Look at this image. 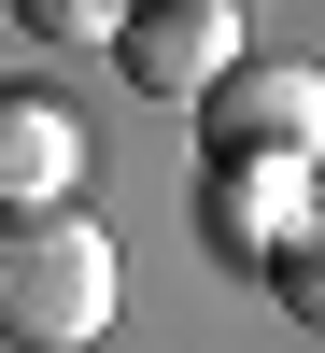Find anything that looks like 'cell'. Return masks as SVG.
<instances>
[{
	"mask_svg": "<svg viewBox=\"0 0 325 353\" xmlns=\"http://www.w3.org/2000/svg\"><path fill=\"white\" fill-rule=\"evenodd\" d=\"M128 311V254L85 212H0V339L14 353H85Z\"/></svg>",
	"mask_w": 325,
	"mask_h": 353,
	"instance_id": "1",
	"label": "cell"
},
{
	"mask_svg": "<svg viewBox=\"0 0 325 353\" xmlns=\"http://www.w3.org/2000/svg\"><path fill=\"white\" fill-rule=\"evenodd\" d=\"M198 128H213V156L311 170L325 156V71H311V57H226V71L198 85Z\"/></svg>",
	"mask_w": 325,
	"mask_h": 353,
	"instance_id": "2",
	"label": "cell"
},
{
	"mask_svg": "<svg viewBox=\"0 0 325 353\" xmlns=\"http://www.w3.org/2000/svg\"><path fill=\"white\" fill-rule=\"evenodd\" d=\"M113 57H128L141 99L198 113V85L241 57V0H128V14H113Z\"/></svg>",
	"mask_w": 325,
	"mask_h": 353,
	"instance_id": "3",
	"label": "cell"
},
{
	"mask_svg": "<svg viewBox=\"0 0 325 353\" xmlns=\"http://www.w3.org/2000/svg\"><path fill=\"white\" fill-rule=\"evenodd\" d=\"M85 184V113L57 85H0V212H71Z\"/></svg>",
	"mask_w": 325,
	"mask_h": 353,
	"instance_id": "4",
	"label": "cell"
},
{
	"mask_svg": "<svg viewBox=\"0 0 325 353\" xmlns=\"http://www.w3.org/2000/svg\"><path fill=\"white\" fill-rule=\"evenodd\" d=\"M198 226H213L226 269H269V254L297 241V170H269V156H213V170H198Z\"/></svg>",
	"mask_w": 325,
	"mask_h": 353,
	"instance_id": "5",
	"label": "cell"
},
{
	"mask_svg": "<svg viewBox=\"0 0 325 353\" xmlns=\"http://www.w3.org/2000/svg\"><path fill=\"white\" fill-rule=\"evenodd\" d=\"M269 297L297 311V339H325V212H297V241L269 254Z\"/></svg>",
	"mask_w": 325,
	"mask_h": 353,
	"instance_id": "6",
	"label": "cell"
},
{
	"mask_svg": "<svg viewBox=\"0 0 325 353\" xmlns=\"http://www.w3.org/2000/svg\"><path fill=\"white\" fill-rule=\"evenodd\" d=\"M113 14L128 0H14V28H43V43H113Z\"/></svg>",
	"mask_w": 325,
	"mask_h": 353,
	"instance_id": "7",
	"label": "cell"
}]
</instances>
